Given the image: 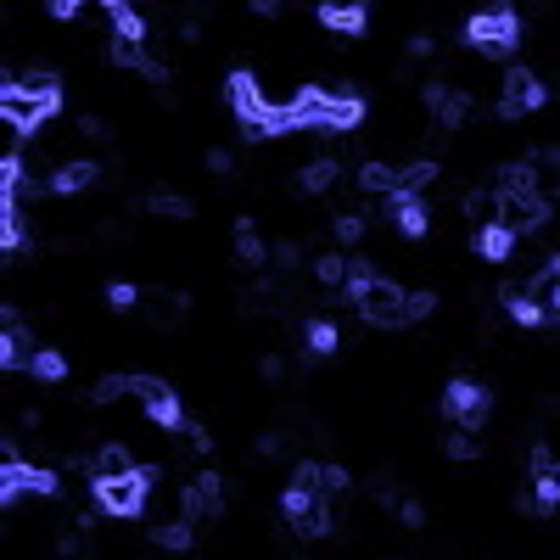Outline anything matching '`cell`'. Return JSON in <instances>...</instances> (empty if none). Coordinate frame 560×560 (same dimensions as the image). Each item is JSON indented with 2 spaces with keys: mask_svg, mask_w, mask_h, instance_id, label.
Listing matches in <instances>:
<instances>
[{
  "mask_svg": "<svg viewBox=\"0 0 560 560\" xmlns=\"http://www.w3.org/2000/svg\"><path fill=\"white\" fill-rule=\"evenodd\" d=\"M398 521H404V527H426V510L409 499V504H398Z\"/></svg>",
  "mask_w": 560,
  "mask_h": 560,
  "instance_id": "obj_37",
  "label": "cell"
},
{
  "mask_svg": "<svg viewBox=\"0 0 560 560\" xmlns=\"http://www.w3.org/2000/svg\"><path fill=\"white\" fill-rule=\"evenodd\" d=\"M129 471H135V460H129L124 443L96 448V460H90V476H96V482H112V476H129Z\"/></svg>",
  "mask_w": 560,
  "mask_h": 560,
  "instance_id": "obj_21",
  "label": "cell"
},
{
  "mask_svg": "<svg viewBox=\"0 0 560 560\" xmlns=\"http://www.w3.org/2000/svg\"><path fill=\"white\" fill-rule=\"evenodd\" d=\"M314 17H320V28H331L342 40H359L364 28H370V6H359V0H348V6H342V0H325Z\"/></svg>",
  "mask_w": 560,
  "mask_h": 560,
  "instance_id": "obj_14",
  "label": "cell"
},
{
  "mask_svg": "<svg viewBox=\"0 0 560 560\" xmlns=\"http://www.w3.org/2000/svg\"><path fill=\"white\" fill-rule=\"evenodd\" d=\"M303 342H308V353H314V359H331V353L342 348V331H336L331 320H308Z\"/></svg>",
  "mask_w": 560,
  "mask_h": 560,
  "instance_id": "obj_24",
  "label": "cell"
},
{
  "mask_svg": "<svg viewBox=\"0 0 560 560\" xmlns=\"http://www.w3.org/2000/svg\"><path fill=\"white\" fill-rule=\"evenodd\" d=\"M443 454L465 465V460H476V454H482V437H476V432H460V426H454V437L443 443Z\"/></svg>",
  "mask_w": 560,
  "mask_h": 560,
  "instance_id": "obj_30",
  "label": "cell"
},
{
  "mask_svg": "<svg viewBox=\"0 0 560 560\" xmlns=\"http://www.w3.org/2000/svg\"><path fill=\"white\" fill-rule=\"evenodd\" d=\"M504 308H510V320H516V325H527V331H538V325L549 320V314H544V303H538V297H532L527 286H504Z\"/></svg>",
  "mask_w": 560,
  "mask_h": 560,
  "instance_id": "obj_20",
  "label": "cell"
},
{
  "mask_svg": "<svg viewBox=\"0 0 560 560\" xmlns=\"http://www.w3.org/2000/svg\"><path fill=\"white\" fill-rule=\"evenodd\" d=\"M420 101L432 107V118H437L443 129H460L465 118H471V107H476V101L465 96V90H454V84H437V79L426 84V90H420Z\"/></svg>",
  "mask_w": 560,
  "mask_h": 560,
  "instance_id": "obj_12",
  "label": "cell"
},
{
  "mask_svg": "<svg viewBox=\"0 0 560 560\" xmlns=\"http://www.w3.org/2000/svg\"><path fill=\"white\" fill-rule=\"evenodd\" d=\"M488 387H476V381H448V392H443V415L460 426V432H482V420H488Z\"/></svg>",
  "mask_w": 560,
  "mask_h": 560,
  "instance_id": "obj_8",
  "label": "cell"
},
{
  "mask_svg": "<svg viewBox=\"0 0 560 560\" xmlns=\"http://www.w3.org/2000/svg\"><path fill=\"white\" fill-rule=\"evenodd\" d=\"M146 208H152L157 219H191V202H185L180 191H146Z\"/></svg>",
  "mask_w": 560,
  "mask_h": 560,
  "instance_id": "obj_27",
  "label": "cell"
},
{
  "mask_svg": "<svg viewBox=\"0 0 560 560\" xmlns=\"http://www.w3.org/2000/svg\"><path fill=\"white\" fill-rule=\"evenodd\" d=\"M560 504V465L549 460V448H532V510L549 516Z\"/></svg>",
  "mask_w": 560,
  "mask_h": 560,
  "instance_id": "obj_13",
  "label": "cell"
},
{
  "mask_svg": "<svg viewBox=\"0 0 560 560\" xmlns=\"http://www.w3.org/2000/svg\"><path fill=\"white\" fill-rule=\"evenodd\" d=\"M538 280H560V252H555V258H549V264H544V275H538Z\"/></svg>",
  "mask_w": 560,
  "mask_h": 560,
  "instance_id": "obj_41",
  "label": "cell"
},
{
  "mask_svg": "<svg viewBox=\"0 0 560 560\" xmlns=\"http://www.w3.org/2000/svg\"><path fill=\"white\" fill-rule=\"evenodd\" d=\"M336 174H342V163L336 157H314V163H303V174H297V185H303L308 196H320L336 185Z\"/></svg>",
  "mask_w": 560,
  "mask_h": 560,
  "instance_id": "obj_23",
  "label": "cell"
},
{
  "mask_svg": "<svg viewBox=\"0 0 560 560\" xmlns=\"http://www.w3.org/2000/svg\"><path fill=\"white\" fill-rule=\"evenodd\" d=\"M286 112H292L297 129H331V135H353V129L364 124V101L353 96H331V90H320V84H308V90H297L292 101H286Z\"/></svg>",
  "mask_w": 560,
  "mask_h": 560,
  "instance_id": "obj_2",
  "label": "cell"
},
{
  "mask_svg": "<svg viewBox=\"0 0 560 560\" xmlns=\"http://www.w3.org/2000/svg\"><path fill=\"white\" fill-rule=\"evenodd\" d=\"M236 258L247 269H264V258H269V247H264V236H258L252 219H236Z\"/></svg>",
  "mask_w": 560,
  "mask_h": 560,
  "instance_id": "obj_22",
  "label": "cell"
},
{
  "mask_svg": "<svg viewBox=\"0 0 560 560\" xmlns=\"http://www.w3.org/2000/svg\"><path fill=\"white\" fill-rule=\"evenodd\" d=\"M79 129H84L90 140H101V135H107V124H101V118H79Z\"/></svg>",
  "mask_w": 560,
  "mask_h": 560,
  "instance_id": "obj_39",
  "label": "cell"
},
{
  "mask_svg": "<svg viewBox=\"0 0 560 560\" xmlns=\"http://www.w3.org/2000/svg\"><path fill=\"white\" fill-rule=\"evenodd\" d=\"M101 12H107V23H112V40H124V45L146 40V17H140V6H129V0H107Z\"/></svg>",
  "mask_w": 560,
  "mask_h": 560,
  "instance_id": "obj_18",
  "label": "cell"
},
{
  "mask_svg": "<svg viewBox=\"0 0 560 560\" xmlns=\"http://www.w3.org/2000/svg\"><path fill=\"white\" fill-rule=\"evenodd\" d=\"M275 264L280 269H297V264H303V247H297V241H280V247H275Z\"/></svg>",
  "mask_w": 560,
  "mask_h": 560,
  "instance_id": "obj_36",
  "label": "cell"
},
{
  "mask_svg": "<svg viewBox=\"0 0 560 560\" xmlns=\"http://www.w3.org/2000/svg\"><path fill=\"white\" fill-rule=\"evenodd\" d=\"M516 230H510V224H482V230H476L471 236V247L482 252V258H488V264H504V258H510V252H516Z\"/></svg>",
  "mask_w": 560,
  "mask_h": 560,
  "instance_id": "obj_19",
  "label": "cell"
},
{
  "mask_svg": "<svg viewBox=\"0 0 560 560\" xmlns=\"http://www.w3.org/2000/svg\"><path fill=\"white\" fill-rule=\"evenodd\" d=\"M219 510H224V488H219V476H213V471L191 476V482H185V499H180V516L196 527V521H219Z\"/></svg>",
  "mask_w": 560,
  "mask_h": 560,
  "instance_id": "obj_11",
  "label": "cell"
},
{
  "mask_svg": "<svg viewBox=\"0 0 560 560\" xmlns=\"http://www.w3.org/2000/svg\"><path fill=\"white\" fill-rule=\"evenodd\" d=\"M23 493H45V499H51V493H56V471L28 465V460H6V465H0V499L17 504Z\"/></svg>",
  "mask_w": 560,
  "mask_h": 560,
  "instance_id": "obj_10",
  "label": "cell"
},
{
  "mask_svg": "<svg viewBox=\"0 0 560 560\" xmlns=\"http://www.w3.org/2000/svg\"><path fill=\"white\" fill-rule=\"evenodd\" d=\"M56 112H62V79L51 68H34L23 79L0 84V124H12L17 135H40Z\"/></svg>",
  "mask_w": 560,
  "mask_h": 560,
  "instance_id": "obj_1",
  "label": "cell"
},
{
  "mask_svg": "<svg viewBox=\"0 0 560 560\" xmlns=\"http://www.w3.org/2000/svg\"><path fill=\"white\" fill-rule=\"evenodd\" d=\"M432 308H437V292H409V325H415V320H426Z\"/></svg>",
  "mask_w": 560,
  "mask_h": 560,
  "instance_id": "obj_33",
  "label": "cell"
},
{
  "mask_svg": "<svg viewBox=\"0 0 560 560\" xmlns=\"http://www.w3.org/2000/svg\"><path fill=\"white\" fill-rule=\"evenodd\" d=\"M135 303H140V286H129V280H112V286H107V308H112V314H129Z\"/></svg>",
  "mask_w": 560,
  "mask_h": 560,
  "instance_id": "obj_32",
  "label": "cell"
},
{
  "mask_svg": "<svg viewBox=\"0 0 560 560\" xmlns=\"http://www.w3.org/2000/svg\"><path fill=\"white\" fill-rule=\"evenodd\" d=\"M280 510H286V521H292V532H303V538H325L331 532V499L314 488H286V499H280Z\"/></svg>",
  "mask_w": 560,
  "mask_h": 560,
  "instance_id": "obj_7",
  "label": "cell"
},
{
  "mask_svg": "<svg viewBox=\"0 0 560 560\" xmlns=\"http://www.w3.org/2000/svg\"><path fill=\"white\" fill-rule=\"evenodd\" d=\"M331 236L342 241V247H353V241H364V219H359V213H336V219H331Z\"/></svg>",
  "mask_w": 560,
  "mask_h": 560,
  "instance_id": "obj_31",
  "label": "cell"
},
{
  "mask_svg": "<svg viewBox=\"0 0 560 560\" xmlns=\"http://www.w3.org/2000/svg\"><path fill=\"white\" fill-rule=\"evenodd\" d=\"M124 392H135L140 404H146V420H152L157 432H191L185 426V409L180 398H174V387L157 376H124Z\"/></svg>",
  "mask_w": 560,
  "mask_h": 560,
  "instance_id": "obj_5",
  "label": "cell"
},
{
  "mask_svg": "<svg viewBox=\"0 0 560 560\" xmlns=\"http://www.w3.org/2000/svg\"><path fill=\"white\" fill-rule=\"evenodd\" d=\"M549 101V84L538 79V73L516 68L504 73V90H499V118H527V112H538Z\"/></svg>",
  "mask_w": 560,
  "mask_h": 560,
  "instance_id": "obj_9",
  "label": "cell"
},
{
  "mask_svg": "<svg viewBox=\"0 0 560 560\" xmlns=\"http://www.w3.org/2000/svg\"><path fill=\"white\" fill-rule=\"evenodd\" d=\"M465 45L482 56H510L521 45V17L510 0H499V6H488V12L465 17Z\"/></svg>",
  "mask_w": 560,
  "mask_h": 560,
  "instance_id": "obj_3",
  "label": "cell"
},
{
  "mask_svg": "<svg viewBox=\"0 0 560 560\" xmlns=\"http://www.w3.org/2000/svg\"><path fill=\"white\" fill-rule=\"evenodd\" d=\"M45 12H51L56 23H73V17H84V6H79V0H51Z\"/></svg>",
  "mask_w": 560,
  "mask_h": 560,
  "instance_id": "obj_35",
  "label": "cell"
},
{
  "mask_svg": "<svg viewBox=\"0 0 560 560\" xmlns=\"http://www.w3.org/2000/svg\"><path fill=\"white\" fill-rule=\"evenodd\" d=\"M336 493H348V471H342V465H325V499H336Z\"/></svg>",
  "mask_w": 560,
  "mask_h": 560,
  "instance_id": "obj_34",
  "label": "cell"
},
{
  "mask_svg": "<svg viewBox=\"0 0 560 560\" xmlns=\"http://www.w3.org/2000/svg\"><path fill=\"white\" fill-rule=\"evenodd\" d=\"M381 213H387V219L398 224L409 241H420L426 230H432V208H426L420 196H387V208H381Z\"/></svg>",
  "mask_w": 560,
  "mask_h": 560,
  "instance_id": "obj_15",
  "label": "cell"
},
{
  "mask_svg": "<svg viewBox=\"0 0 560 560\" xmlns=\"http://www.w3.org/2000/svg\"><path fill=\"white\" fill-rule=\"evenodd\" d=\"M191 538H196V532H191V521H157V527H152V544L157 549H191Z\"/></svg>",
  "mask_w": 560,
  "mask_h": 560,
  "instance_id": "obj_25",
  "label": "cell"
},
{
  "mask_svg": "<svg viewBox=\"0 0 560 560\" xmlns=\"http://www.w3.org/2000/svg\"><path fill=\"white\" fill-rule=\"evenodd\" d=\"M96 174H101V163H90V157H73V163H62L51 180H45V191H51V196H79L84 185H96Z\"/></svg>",
  "mask_w": 560,
  "mask_h": 560,
  "instance_id": "obj_17",
  "label": "cell"
},
{
  "mask_svg": "<svg viewBox=\"0 0 560 560\" xmlns=\"http://www.w3.org/2000/svg\"><path fill=\"white\" fill-rule=\"evenodd\" d=\"M34 342H28V331H23V320H17L12 308H6V331H0V364L6 370H23V364H34Z\"/></svg>",
  "mask_w": 560,
  "mask_h": 560,
  "instance_id": "obj_16",
  "label": "cell"
},
{
  "mask_svg": "<svg viewBox=\"0 0 560 560\" xmlns=\"http://www.w3.org/2000/svg\"><path fill=\"white\" fill-rule=\"evenodd\" d=\"M28 370H34V376H40V381H51V387H56V381H68V359H62V353H56V348H40V353H34V364H28Z\"/></svg>",
  "mask_w": 560,
  "mask_h": 560,
  "instance_id": "obj_29",
  "label": "cell"
},
{
  "mask_svg": "<svg viewBox=\"0 0 560 560\" xmlns=\"http://www.w3.org/2000/svg\"><path fill=\"white\" fill-rule=\"evenodd\" d=\"M23 208H17V202H6V208H0V247H6V252H17V247H23Z\"/></svg>",
  "mask_w": 560,
  "mask_h": 560,
  "instance_id": "obj_28",
  "label": "cell"
},
{
  "mask_svg": "<svg viewBox=\"0 0 560 560\" xmlns=\"http://www.w3.org/2000/svg\"><path fill=\"white\" fill-rule=\"evenodd\" d=\"M208 168L213 174H230V152H208Z\"/></svg>",
  "mask_w": 560,
  "mask_h": 560,
  "instance_id": "obj_40",
  "label": "cell"
},
{
  "mask_svg": "<svg viewBox=\"0 0 560 560\" xmlns=\"http://www.w3.org/2000/svg\"><path fill=\"white\" fill-rule=\"evenodd\" d=\"M157 471L152 465H135L129 476H112V482H96V504L107 510V516H140L146 510V493H152Z\"/></svg>",
  "mask_w": 560,
  "mask_h": 560,
  "instance_id": "obj_4",
  "label": "cell"
},
{
  "mask_svg": "<svg viewBox=\"0 0 560 560\" xmlns=\"http://www.w3.org/2000/svg\"><path fill=\"white\" fill-rule=\"evenodd\" d=\"M348 264L353 258H342V252H320V258H314V280H320V286H348Z\"/></svg>",
  "mask_w": 560,
  "mask_h": 560,
  "instance_id": "obj_26",
  "label": "cell"
},
{
  "mask_svg": "<svg viewBox=\"0 0 560 560\" xmlns=\"http://www.w3.org/2000/svg\"><path fill=\"white\" fill-rule=\"evenodd\" d=\"M353 308H359L364 325H376V331H398V325H409V292H404V286H392V280H370Z\"/></svg>",
  "mask_w": 560,
  "mask_h": 560,
  "instance_id": "obj_6",
  "label": "cell"
},
{
  "mask_svg": "<svg viewBox=\"0 0 560 560\" xmlns=\"http://www.w3.org/2000/svg\"><path fill=\"white\" fill-rule=\"evenodd\" d=\"M264 376H269V381L286 376V359H280V353H269V359H264Z\"/></svg>",
  "mask_w": 560,
  "mask_h": 560,
  "instance_id": "obj_38",
  "label": "cell"
}]
</instances>
